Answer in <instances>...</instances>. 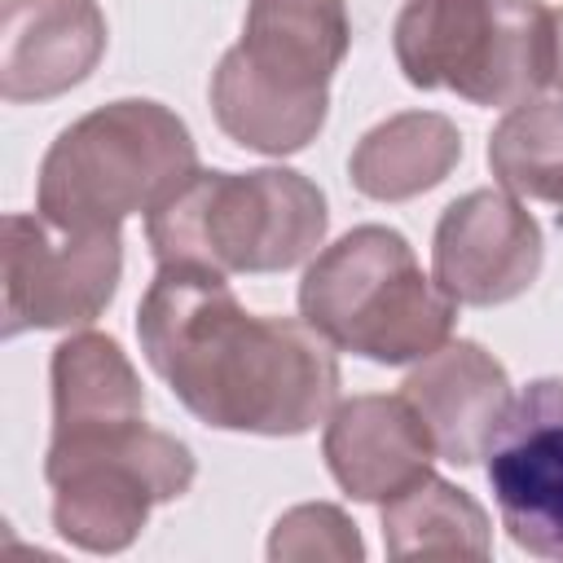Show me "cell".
<instances>
[{"label": "cell", "mask_w": 563, "mask_h": 563, "mask_svg": "<svg viewBox=\"0 0 563 563\" xmlns=\"http://www.w3.org/2000/svg\"><path fill=\"white\" fill-rule=\"evenodd\" d=\"M136 339L172 396L216 431L303 435L339 400L334 343L303 317L246 312L216 268L158 264Z\"/></svg>", "instance_id": "obj_1"}, {"label": "cell", "mask_w": 563, "mask_h": 563, "mask_svg": "<svg viewBox=\"0 0 563 563\" xmlns=\"http://www.w3.org/2000/svg\"><path fill=\"white\" fill-rule=\"evenodd\" d=\"M198 172V145L176 110L123 97L57 132L40 163L35 211L62 229H119L150 216Z\"/></svg>", "instance_id": "obj_2"}, {"label": "cell", "mask_w": 563, "mask_h": 563, "mask_svg": "<svg viewBox=\"0 0 563 563\" xmlns=\"http://www.w3.org/2000/svg\"><path fill=\"white\" fill-rule=\"evenodd\" d=\"M299 317L374 365H413L449 343L457 299L422 273L405 233L361 224L317 251L299 282Z\"/></svg>", "instance_id": "obj_3"}, {"label": "cell", "mask_w": 563, "mask_h": 563, "mask_svg": "<svg viewBox=\"0 0 563 563\" xmlns=\"http://www.w3.org/2000/svg\"><path fill=\"white\" fill-rule=\"evenodd\" d=\"M325 194L290 167L194 172L163 207L145 216L158 264H198L216 273H282L325 242Z\"/></svg>", "instance_id": "obj_4"}, {"label": "cell", "mask_w": 563, "mask_h": 563, "mask_svg": "<svg viewBox=\"0 0 563 563\" xmlns=\"http://www.w3.org/2000/svg\"><path fill=\"white\" fill-rule=\"evenodd\" d=\"M391 44L413 88L519 106L550 88L554 9L541 0H405Z\"/></svg>", "instance_id": "obj_5"}, {"label": "cell", "mask_w": 563, "mask_h": 563, "mask_svg": "<svg viewBox=\"0 0 563 563\" xmlns=\"http://www.w3.org/2000/svg\"><path fill=\"white\" fill-rule=\"evenodd\" d=\"M194 475L198 462L189 444L145 422L53 435L44 457L53 528L88 554L128 550L150 510L185 497Z\"/></svg>", "instance_id": "obj_6"}, {"label": "cell", "mask_w": 563, "mask_h": 563, "mask_svg": "<svg viewBox=\"0 0 563 563\" xmlns=\"http://www.w3.org/2000/svg\"><path fill=\"white\" fill-rule=\"evenodd\" d=\"M123 273L119 229H62L35 216L0 224V295L4 339L22 330H70L97 321Z\"/></svg>", "instance_id": "obj_7"}, {"label": "cell", "mask_w": 563, "mask_h": 563, "mask_svg": "<svg viewBox=\"0 0 563 563\" xmlns=\"http://www.w3.org/2000/svg\"><path fill=\"white\" fill-rule=\"evenodd\" d=\"M484 475L510 541L563 559V374L532 378L484 444Z\"/></svg>", "instance_id": "obj_8"}, {"label": "cell", "mask_w": 563, "mask_h": 563, "mask_svg": "<svg viewBox=\"0 0 563 563\" xmlns=\"http://www.w3.org/2000/svg\"><path fill=\"white\" fill-rule=\"evenodd\" d=\"M541 260V224L515 194L501 189H471L466 198L449 202L431 242L435 282L471 308L519 299L537 282Z\"/></svg>", "instance_id": "obj_9"}, {"label": "cell", "mask_w": 563, "mask_h": 563, "mask_svg": "<svg viewBox=\"0 0 563 563\" xmlns=\"http://www.w3.org/2000/svg\"><path fill=\"white\" fill-rule=\"evenodd\" d=\"M106 53V13L97 0H4L0 18V97L48 101L79 88Z\"/></svg>", "instance_id": "obj_10"}, {"label": "cell", "mask_w": 563, "mask_h": 563, "mask_svg": "<svg viewBox=\"0 0 563 563\" xmlns=\"http://www.w3.org/2000/svg\"><path fill=\"white\" fill-rule=\"evenodd\" d=\"M334 484L356 501H391L431 475L435 444L405 396H352L330 409L321 435Z\"/></svg>", "instance_id": "obj_11"}, {"label": "cell", "mask_w": 563, "mask_h": 563, "mask_svg": "<svg viewBox=\"0 0 563 563\" xmlns=\"http://www.w3.org/2000/svg\"><path fill=\"white\" fill-rule=\"evenodd\" d=\"M400 396L418 409L435 457L453 466H475L484 457L488 435L515 400L506 365L471 339H449L422 356L400 383Z\"/></svg>", "instance_id": "obj_12"}, {"label": "cell", "mask_w": 563, "mask_h": 563, "mask_svg": "<svg viewBox=\"0 0 563 563\" xmlns=\"http://www.w3.org/2000/svg\"><path fill=\"white\" fill-rule=\"evenodd\" d=\"M352 44L347 0H251L233 53L282 97L330 101V79Z\"/></svg>", "instance_id": "obj_13"}, {"label": "cell", "mask_w": 563, "mask_h": 563, "mask_svg": "<svg viewBox=\"0 0 563 563\" xmlns=\"http://www.w3.org/2000/svg\"><path fill=\"white\" fill-rule=\"evenodd\" d=\"M462 158V132L453 119L435 110H400L383 123H374L352 158L347 176L356 194L374 202H405L427 189H435Z\"/></svg>", "instance_id": "obj_14"}, {"label": "cell", "mask_w": 563, "mask_h": 563, "mask_svg": "<svg viewBox=\"0 0 563 563\" xmlns=\"http://www.w3.org/2000/svg\"><path fill=\"white\" fill-rule=\"evenodd\" d=\"M53 435L145 422V391L128 352L97 330L70 334L53 347Z\"/></svg>", "instance_id": "obj_15"}, {"label": "cell", "mask_w": 563, "mask_h": 563, "mask_svg": "<svg viewBox=\"0 0 563 563\" xmlns=\"http://www.w3.org/2000/svg\"><path fill=\"white\" fill-rule=\"evenodd\" d=\"M383 545L391 559H488L493 528L466 488L422 475L383 501Z\"/></svg>", "instance_id": "obj_16"}, {"label": "cell", "mask_w": 563, "mask_h": 563, "mask_svg": "<svg viewBox=\"0 0 563 563\" xmlns=\"http://www.w3.org/2000/svg\"><path fill=\"white\" fill-rule=\"evenodd\" d=\"M211 110L229 141L282 158V154H299L325 128L330 101H295L273 92L229 48L211 75Z\"/></svg>", "instance_id": "obj_17"}, {"label": "cell", "mask_w": 563, "mask_h": 563, "mask_svg": "<svg viewBox=\"0 0 563 563\" xmlns=\"http://www.w3.org/2000/svg\"><path fill=\"white\" fill-rule=\"evenodd\" d=\"M488 167L515 198L563 207V101H519L488 136Z\"/></svg>", "instance_id": "obj_18"}, {"label": "cell", "mask_w": 563, "mask_h": 563, "mask_svg": "<svg viewBox=\"0 0 563 563\" xmlns=\"http://www.w3.org/2000/svg\"><path fill=\"white\" fill-rule=\"evenodd\" d=\"M361 532L356 523L325 501H308L295 506L277 519L273 537H268V559H361Z\"/></svg>", "instance_id": "obj_19"}, {"label": "cell", "mask_w": 563, "mask_h": 563, "mask_svg": "<svg viewBox=\"0 0 563 563\" xmlns=\"http://www.w3.org/2000/svg\"><path fill=\"white\" fill-rule=\"evenodd\" d=\"M550 88L563 92V9H554V75H550Z\"/></svg>", "instance_id": "obj_20"}]
</instances>
